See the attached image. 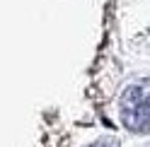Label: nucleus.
<instances>
[{
	"label": "nucleus",
	"instance_id": "nucleus-2",
	"mask_svg": "<svg viewBox=\"0 0 150 147\" xmlns=\"http://www.w3.org/2000/svg\"><path fill=\"white\" fill-rule=\"evenodd\" d=\"M92 147H114V145H109V142H97V145H92Z\"/></svg>",
	"mask_w": 150,
	"mask_h": 147
},
{
	"label": "nucleus",
	"instance_id": "nucleus-1",
	"mask_svg": "<svg viewBox=\"0 0 150 147\" xmlns=\"http://www.w3.org/2000/svg\"><path fill=\"white\" fill-rule=\"evenodd\" d=\"M121 121L136 133L150 130V80L133 85L121 97Z\"/></svg>",
	"mask_w": 150,
	"mask_h": 147
}]
</instances>
